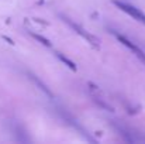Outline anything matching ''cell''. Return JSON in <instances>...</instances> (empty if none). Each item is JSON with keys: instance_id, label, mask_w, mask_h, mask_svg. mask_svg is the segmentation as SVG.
I'll return each mask as SVG.
<instances>
[{"instance_id": "cell-1", "label": "cell", "mask_w": 145, "mask_h": 144, "mask_svg": "<svg viewBox=\"0 0 145 144\" xmlns=\"http://www.w3.org/2000/svg\"><path fill=\"white\" fill-rule=\"evenodd\" d=\"M113 3H114L118 9H121L123 11H125L128 16H131L134 20H137L138 23H141V24L145 26V14L140 9H137V7L133 6V4H128V3H124V1H118V0H113Z\"/></svg>"}, {"instance_id": "cell-2", "label": "cell", "mask_w": 145, "mask_h": 144, "mask_svg": "<svg viewBox=\"0 0 145 144\" xmlns=\"http://www.w3.org/2000/svg\"><path fill=\"white\" fill-rule=\"evenodd\" d=\"M116 37H117V40H118L123 45H125V47L128 48L130 51H133V54H135L141 62H144V64H145V52L141 49V48L137 47L134 43H131L127 37H124V36H121V34H117V33H116Z\"/></svg>"}, {"instance_id": "cell-3", "label": "cell", "mask_w": 145, "mask_h": 144, "mask_svg": "<svg viewBox=\"0 0 145 144\" xmlns=\"http://www.w3.org/2000/svg\"><path fill=\"white\" fill-rule=\"evenodd\" d=\"M63 21H66V23H68V24H69V26H71V27H72V28H73V30H75V31L78 33V34H80V36H82V37H83L85 40H88V41H89V43H90L92 45H95V47H99V40H97L95 36H92V34L86 33V31H85V30H83V28H82L80 26H78V24L72 23V21H71L69 18H65V17H63Z\"/></svg>"}, {"instance_id": "cell-4", "label": "cell", "mask_w": 145, "mask_h": 144, "mask_svg": "<svg viewBox=\"0 0 145 144\" xmlns=\"http://www.w3.org/2000/svg\"><path fill=\"white\" fill-rule=\"evenodd\" d=\"M56 57H58V58H59V59H61L62 62H65V64H66V65H68V66H69V68H71L72 71H76V65H75V64H73V62L71 61V59H68L66 57H63V55H62L61 52H56Z\"/></svg>"}, {"instance_id": "cell-5", "label": "cell", "mask_w": 145, "mask_h": 144, "mask_svg": "<svg viewBox=\"0 0 145 144\" xmlns=\"http://www.w3.org/2000/svg\"><path fill=\"white\" fill-rule=\"evenodd\" d=\"M33 37H34V38H37L38 41H41V43H42L44 45H47V47H51V43H49V41L47 40V38H44V37L38 36V34H33Z\"/></svg>"}]
</instances>
